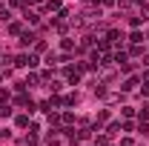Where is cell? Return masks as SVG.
Masks as SVG:
<instances>
[{
	"mask_svg": "<svg viewBox=\"0 0 149 146\" xmlns=\"http://www.w3.org/2000/svg\"><path fill=\"white\" fill-rule=\"evenodd\" d=\"M135 86H138V77H129V80L123 83V89H126V92H129V89H135Z\"/></svg>",
	"mask_w": 149,
	"mask_h": 146,
	"instance_id": "cell-1",
	"label": "cell"
},
{
	"mask_svg": "<svg viewBox=\"0 0 149 146\" xmlns=\"http://www.w3.org/2000/svg\"><path fill=\"white\" fill-rule=\"evenodd\" d=\"M103 3H106V6H112V3H115V0H103Z\"/></svg>",
	"mask_w": 149,
	"mask_h": 146,
	"instance_id": "cell-6",
	"label": "cell"
},
{
	"mask_svg": "<svg viewBox=\"0 0 149 146\" xmlns=\"http://www.w3.org/2000/svg\"><path fill=\"white\" fill-rule=\"evenodd\" d=\"M141 135H146V138H149V123H141Z\"/></svg>",
	"mask_w": 149,
	"mask_h": 146,
	"instance_id": "cell-5",
	"label": "cell"
},
{
	"mask_svg": "<svg viewBox=\"0 0 149 146\" xmlns=\"http://www.w3.org/2000/svg\"><path fill=\"white\" fill-rule=\"evenodd\" d=\"M129 40H132V43H141V40H143V35H141V32H132Z\"/></svg>",
	"mask_w": 149,
	"mask_h": 146,
	"instance_id": "cell-4",
	"label": "cell"
},
{
	"mask_svg": "<svg viewBox=\"0 0 149 146\" xmlns=\"http://www.w3.org/2000/svg\"><path fill=\"white\" fill-rule=\"evenodd\" d=\"M46 9H49V12H57V9H60V3H57V0H49V3H46Z\"/></svg>",
	"mask_w": 149,
	"mask_h": 146,
	"instance_id": "cell-2",
	"label": "cell"
},
{
	"mask_svg": "<svg viewBox=\"0 0 149 146\" xmlns=\"http://www.w3.org/2000/svg\"><path fill=\"white\" fill-rule=\"evenodd\" d=\"M32 3H40V0H32Z\"/></svg>",
	"mask_w": 149,
	"mask_h": 146,
	"instance_id": "cell-7",
	"label": "cell"
},
{
	"mask_svg": "<svg viewBox=\"0 0 149 146\" xmlns=\"http://www.w3.org/2000/svg\"><path fill=\"white\" fill-rule=\"evenodd\" d=\"M32 40H35V35H29V32H26V35L20 37V43H23V46H29V43H32Z\"/></svg>",
	"mask_w": 149,
	"mask_h": 146,
	"instance_id": "cell-3",
	"label": "cell"
}]
</instances>
